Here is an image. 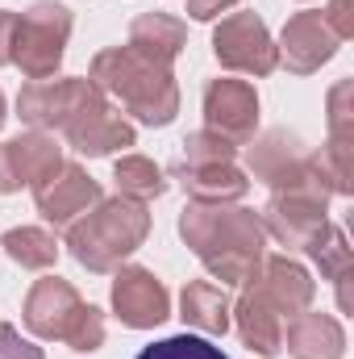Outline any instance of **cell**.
<instances>
[{
  "label": "cell",
  "instance_id": "6da1fadb",
  "mask_svg": "<svg viewBox=\"0 0 354 359\" xmlns=\"http://www.w3.org/2000/svg\"><path fill=\"white\" fill-rule=\"evenodd\" d=\"M179 234L192 247V255L208 268L221 284H246L267 255L263 217L242 205H183Z\"/></svg>",
  "mask_w": 354,
  "mask_h": 359
},
{
  "label": "cell",
  "instance_id": "7a4b0ae2",
  "mask_svg": "<svg viewBox=\"0 0 354 359\" xmlns=\"http://www.w3.org/2000/svg\"><path fill=\"white\" fill-rule=\"evenodd\" d=\"M88 80L104 96H113L129 117H138L142 126H171L179 113V88L171 67H159L129 46L100 50L92 59Z\"/></svg>",
  "mask_w": 354,
  "mask_h": 359
},
{
  "label": "cell",
  "instance_id": "3957f363",
  "mask_svg": "<svg viewBox=\"0 0 354 359\" xmlns=\"http://www.w3.org/2000/svg\"><path fill=\"white\" fill-rule=\"evenodd\" d=\"M150 234V213L142 201H129V196H100L88 213L67 230V247L76 255L80 268L96 271H117Z\"/></svg>",
  "mask_w": 354,
  "mask_h": 359
},
{
  "label": "cell",
  "instance_id": "277c9868",
  "mask_svg": "<svg viewBox=\"0 0 354 359\" xmlns=\"http://www.w3.org/2000/svg\"><path fill=\"white\" fill-rule=\"evenodd\" d=\"M25 326L38 339H55L67 343L71 351H100L104 343V313L88 305L67 280L59 276H42L34 280V288L25 292V309H21Z\"/></svg>",
  "mask_w": 354,
  "mask_h": 359
},
{
  "label": "cell",
  "instance_id": "5b68a950",
  "mask_svg": "<svg viewBox=\"0 0 354 359\" xmlns=\"http://www.w3.org/2000/svg\"><path fill=\"white\" fill-rule=\"evenodd\" d=\"M71 38V8L63 0H38L34 8L17 13L13 29V63L25 80H50L67 55Z\"/></svg>",
  "mask_w": 354,
  "mask_h": 359
},
{
  "label": "cell",
  "instance_id": "8992f818",
  "mask_svg": "<svg viewBox=\"0 0 354 359\" xmlns=\"http://www.w3.org/2000/svg\"><path fill=\"white\" fill-rule=\"evenodd\" d=\"M246 168H250L259 180H267L271 192H283V188H309V192L338 196L325 159H321V155H309V151L300 147V138L288 134V130H267L259 142H250V151H246Z\"/></svg>",
  "mask_w": 354,
  "mask_h": 359
},
{
  "label": "cell",
  "instance_id": "52a82bcc",
  "mask_svg": "<svg viewBox=\"0 0 354 359\" xmlns=\"http://www.w3.org/2000/svg\"><path fill=\"white\" fill-rule=\"evenodd\" d=\"M213 55L225 72H242V76H271L279 67V55H275V42L267 34L263 17L250 8L221 17V25L213 29Z\"/></svg>",
  "mask_w": 354,
  "mask_h": 359
},
{
  "label": "cell",
  "instance_id": "ba28073f",
  "mask_svg": "<svg viewBox=\"0 0 354 359\" xmlns=\"http://www.w3.org/2000/svg\"><path fill=\"white\" fill-rule=\"evenodd\" d=\"M204 130L246 147L259 130V92L246 80H208L204 84Z\"/></svg>",
  "mask_w": 354,
  "mask_h": 359
},
{
  "label": "cell",
  "instance_id": "9c48e42d",
  "mask_svg": "<svg viewBox=\"0 0 354 359\" xmlns=\"http://www.w3.org/2000/svg\"><path fill=\"white\" fill-rule=\"evenodd\" d=\"M63 134H67V142L80 151V155H88V159H104V155H113V151H121V147H134V126L108 104V96L100 88H92L84 96V104L76 109V117L63 126Z\"/></svg>",
  "mask_w": 354,
  "mask_h": 359
},
{
  "label": "cell",
  "instance_id": "30bf717a",
  "mask_svg": "<svg viewBox=\"0 0 354 359\" xmlns=\"http://www.w3.org/2000/svg\"><path fill=\"white\" fill-rule=\"evenodd\" d=\"M325 205H330V196L325 192H309V188L271 192V201H267V209H263V230L275 234L283 247L304 251L313 243V234L330 222L325 217Z\"/></svg>",
  "mask_w": 354,
  "mask_h": 359
},
{
  "label": "cell",
  "instance_id": "8fae6325",
  "mask_svg": "<svg viewBox=\"0 0 354 359\" xmlns=\"http://www.w3.org/2000/svg\"><path fill=\"white\" fill-rule=\"evenodd\" d=\"M59 168H63V147L46 130H29V134L0 142V192L38 188Z\"/></svg>",
  "mask_w": 354,
  "mask_h": 359
},
{
  "label": "cell",
  "instance_id": "7c38bea8",
  "mask_svg": "<svg viewBox=\"0 0 354 359\" xmlns=\"http://www.w3.org/2000/svg\"><path fill=\"white\" fill-rule=\"evenodd\" d=\"M113 313L129 330H150V326H163L171 318V297L150 268H117Z\"/></svg>",
  "mask_w": 354,
  "mask_h": 359
},
{
  "label": "cell",
  "instance_id": "4fadbf2b",
  "mask_svg": "<svg viewBox=\"0 0 354 359\" xmlns=\"http://www.w3.org/2000/svg\"><path fill=\"white\" fill-rule=\"evenodd\" d=\"M96 201H100V184H96L80 163H67V159H63V168H59L55 176L42 180V184L34 188V205H38V213H42L55 230H71Z\"/></svg>",
  "mask_w": 354,
  "mask_h": 359
},
{
  "label": "cell",
  "instance_id": "5bb4252c",
  "mask_svg": "<svg viewBox=\"0 0 354 359\" xmlns=\"http://www.w3.org/2000/svg\"><path fill=\"white\" fill-rule=\"evenodd\" d=\"M275 55H279V63H283L292 76H313V72H321V67L338 55V38H334V29L325 25L321 8H304V13L288 17Z\"/></svg>",
  "mask_w": 354,
  "mask_h": 359
},
{
  "label": "cell",
  "instance_id": "9a60e30c",
  "mask_svg": "<svg viewBox=\"0 0 354 359\" xmlns=\"http://www.w3.org/2000/svg\"><path fill=\"white\" fill-rule=\"evenodd\" d=\"M92 88H96L92 80H76V76L71 80H55V76L50 80H29L17 96V113L34 130H63Z\"/></svg>",
  "mask_w": 354,
  "mask_h": 359
},
{
  "label": "cell",
  "instance_id": "2e32d148",
  "mask_svg": "<svg viewBox=\"0 0 354 359\" xmlns=\"http://www.w3.org/2000/svg\"><path fill=\"white\" fill-rule=\"evenodd\" d=\"M330 176H334V188L338 196H351L354 184V80H338L330 88V142L321 151Z\"/></svg>",
  "mask_w": 354,
  "mask_h": 359
},
{
  "label": "cell",
  "instance_id": "e0dca14e",
  "mask_svg": "<svg viewBox=\"0 0 354 359\" xmlns=\"http://www.w3.org/2000/svg\"><path fill=\"white\" fill-rule=\"evenodd\" d=\"M250 280L259 284V292H263L267 301L283 313V322H292L296 313H304L313 305V297H317L313 276L300 268L296 259H288V255H263V264H259V271Z\"/></svg>",
  "mask_w": 354,
  "mask_h": 359
},
{
  "label": "cell",
  "instance_id": "ac0fdd59",
  "mask_svg": "<svg viewBox=\"0 0 354 359\" xmlns=\"http://www.w3.org/2000/svg\"><path fill=\"white\" fill-rule=\"evenodd\" d=\"M229 313H234V322H238L242 343H246L255 355L271 359V355L283 351V326H288V322H283V313L259 292L255 280L242 284V297H238V305H234Z\"/></svg>",
  "mask_w": 354,
  "mask_h": 359
},
{
  "label": "cell",
  "instance_id": "d6986e66",
  "mask_svg": "<svg viewBox=\"0 0 354 359\" xmlns=\"http://www.w3.org/2000/svg\"><path fill=\"white\" fill-rule=\"evenodd\" d=\"M283 347L292 359H342L346 355V330L334 313L304 309L283 326Z\"/></svg>",
  "mask_w": 354,
  "mask_h": 359
},
{
  "label": "cell",
  "instance_id": "ffe728a7",
  "mask_svg": "<svg viewBox=\"0 0 354 359\" xmlns=\"http://www.w3.org/2000/svg\"><path fill=\"white\" fill-rule=\"evenodd\" d=\"M171 176L183 184V192L200 205H234L246 196L250 180L242 176L234 163H176Z\"/></svg>",
  "mask_w": 354,
  "mask_h": 359
},
{
  "label": "cell",
  "instance_id": "44dd1931",
  "mask_svg": "<svg viewBox=\"0 0 354 359\" xmlns=\"http://www.w3.org/2000/svg\"><path fill=\"white\" fill-rule=\"evenodd\" d=\"M125 46L138 50L142 59L159 63V67H171L179 50L187 46V25L179 17H167V13H142V17H134Z\"/></svg>",
  "mask_w": 354,
  "mask_h": 359
},
{
  "label": "cell",
  "instance_id": "7402d4cb",
  "mask_svg": "<svg viewBox=\"0 0 354 359\" xmlns=\"http://www.w3.org/2000/svg\"><path fill=\"white\" fill-rule=\"evenodd\" d=\"M229 309H234L229 305V292L221 284H213V280H192L179 292V318L192 330H200V334H225L234 326Z\"/></svg>",
  "mask_w": 354,
  "mask_h": 359
},
{
  "label": "cell",
  "instance_id": "603a6c76",
  "mask_svg": "<svg viewBox=\"0 0 354 359\" xmlns=\"http://www.w3.org/2000/svg\"><path fill=\"white\" fill-rule=\"evenodd\" d=\"M304 255H313L321 276L338 284V305H342V313H351V288H346V280H351V268H354V251H351V243H346V230L334 226V222H325L313 234V243L304 247Z\"/></svg>",
  "mask_w": 354,
  "mask_h": 359
},
{
  "label": "cell",
  "instance_id": "cb8c5ba5",
  "mask_svg": "<svg viewBox=\"0 0 354 359\" xmlns=\"http://www.w3.org/2000/svg\"><path fill=\"white\" fill-rule=\"evenodd\" d=\"M113 184H117V196L146 205V201H159L167 192V172L146 155H121L113 168Z\"/></svg>",
  "mask_w": 354,
  "mask_h": 359
},
{
  "label": "cell",
  "instance_id": "d4e9b609",
  "mask_svg": "<svg viewBox=\"0 0 354 359\" xmlns=\"http://www.w3.org/2000/svg\"><path fill=\"white\" fill-rule=\"evenodd\" d=\"M0 247H4V255L13 264H21V268H29V271H46V268H55V259H59V238L50 230H42V226L4 230Z\"/></svg>",
  "mask_w": 354,
  "mask_h": 359
},
{
  "label": "cell",
  "instance_id": "484cf974",
  "mask_svg": "<svg viewBox=\"0 0 354 359\" xmlns=\"http://www.w3.org/2000/svg\"><path fill=\"white\" fill-rule=\"evenodd\" d=\"M138 359H229L221 347H213L208 339H196V334H176V339H163V343H150Z\"/></svg>",
  "mask_w": 354,
  "mask_h": 359
},
{
  "label": "cell",
  "instance_id": "4316f807",
  "mask_svg": "<svg viewBox=\"0 0 354 359\" xmlns=\"http://www.w3.org/2000/svg\"><path fill=\"white\" fill-rule=\"evenodd\" d=\"M234 155H238L234 142L217 138L213 130H196V134L183 138V159L179 163H234Z\"/></svg>",
  "mask_w": 354,
  "mask_h": 359
},
{
  "label": "cell",
  "instance_id": "83f0119b",
  "mask_svg": "<svg viewBox=\"0 0 354 359\" xmlns=\"http://www.w3.org/2000/svg\"><path fill=\"white\" fill-rule=\"evenodd\" d=\"M321 17H325V25L334 29L338 42H351L354 38V0H330L321 8Z\"/></svg>",
  "mask_w": 354,
  "mask_h": 359
},
{
  "label": "cell",
  "instance_id": "f1b7e54d",
  "mask_svg": "<svg viewBox=\"0 0 354 359\" xmlns=\"http://www.w3.org/2000/svg\"><path fill=\"white\" fill-rule=\"evenodd\" d=\"M0 359H46L42 347L17 334V326H0Z\"/></svg>",
  "mask_w": 354,
  "mask_h": 359
},
{
  "label": "cell",
  "instance_id": "f546056e",
  "mask_svg": "<svg viewBox=\"0 0 354 359\" xmlns=\"http://www.w3.org/2000/svg\"><path fill=\"white\" fill-rule=\"evenodd\" d=\"M234 4H242V0H187V17H196V21H213V17L229 13Z\"/></svg>",
  "mask_w": 354,
  "mask_h": 359
},
{
  "label": "cell",
  "instance_id": "4dcf8cb0",
  "mask_svg": "<svg viewBox=\"0 0 354 359\" xmlns=\"http://www.w3.org/2000/svg\"><path fill=\"white\" fill-rule=\"evenodd\" d=\"M13 29H17V13L0 8V67L13 63Z\"/></svg>",
  "mask_w": 354,
  "mask_h": 359
},
{
  "label": "cell",
  "instance_id": "1f68e13d",
  "mask_svg": "<svg viewBox=\"0 0 354 359\" xmlns=\"http://www.w3.org/2000/svg\"><path fill=\"white\" fill-rule=\"evenodd\" d=\"M0 126H4V92H0Z\"/></svg>",
  "mask_w": 354,
  "mask_h": 359
}]
</instances>
